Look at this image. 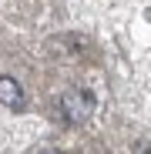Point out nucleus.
Instances as JSON below:
<instances>
[{
    "label": "nucleus",
    "instance_id": "2",
    "mask_svg": "<svg viewBox=\"0 0 151 154\" xmlns=\"http://www.w3.org/2000/svg\"><path fill=\"white\" fill-rule=\"evenodd\" d=\"M0 104L4 107H10V111H20L24 104H27V100H24V87L14 81V77H0Z\"/></svg>",
    "mask_w": 151,
    "mask_h": 154
},
{
    "label": "nucleus",
    "instance_id": "1",
    "mask_svg": "<svg viewBox=\"0 0 151 154\" xmlns=\"http://www.w3.org/2000/svg\"><path fill=\"white\" fill-rule=\"evenodd\" d=\"M61 114H64V121H71V124L87 121V117L94 114V94H91V91H67V94L61 97Z\"/></svg>",
    "mask_w": 151,
    "mask_h": 154
}]
</instances>
